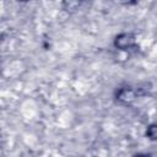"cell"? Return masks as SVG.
Masks as SVG:
<instances>
[{
  "label": "cell",
  "instance_id": "1",
  "mask_svg": "<svg viewBox=\"0 0 157 157\" xmlns=\"http://www.w3.org/2000/svg\"><path fill=\"white\" fill-rule=\"evenodd\" d=\"M132 44H134V37H132L131 34L124 33V34L118 36L117 39H115V45H117L119 49H123V50L130 48Z\"/></svg>",
  "mask_w": 157,
  "mask_h": 157
},
{
  "label": "cell",
  "instance_id": "2",
  "mask_svg": "<svg viewBox=\"0 0 157 157\" xmlns=\"http://www.w3.org/2000/svg\"><path fill=\"white\" fill-rule=\"evenodd\" d=\"M135 98V92L130 88H123L118 92V99L124 101V102H130Z\"/></svg>",
  "mask_w": 157,
  "mask_h": 157
},
{
  "label": "cell",
  "instance_id": "3",
  "mask_svg": "<svg viewBox=\"0 0 157 157\" xmlns=\"http://www.w3.org/2000/svg\"><path fill=\"white\" fill-rule=\"evenodd\" d=\"M146 136L151 140H157V124L150 125L146 131Z\"/></svg>",
  "mask_w": 157,
  "mask_h": 157
},
{
  "label": "cell",
  "instance_id": "4",
  "mask_svg": "<svg viewBox=\"0 0 157 157\" xmlns=\"http://www.w3.org/2000/svg\"><path fill=\"white\" fill-rule=\"evenodd\" d=\"M134 157H148V156H146V155H135Z\"/></svg>",
  "mask_w": 157,
  "mask_h": 157
}]
</instances>
